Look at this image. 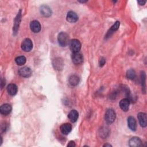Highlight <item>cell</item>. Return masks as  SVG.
<instances>
[{
	"instance_id": "cell-10",
	"label": "cell",
	"mask_w": 147,
	"mask_h": 147,
	"mask_svg": "<svg viewBox=\"0 0 147 147\" xmlns=\"http://www.w3.org/2000/svg\"><path fill=\"white\" fill-rule=\"evenodd\" d=\"M60 130L63 134L67 135L71 132L72 130V126L69 123H65L61 125L60 127Z\"/></svg>"
},
{
	"instance_id": "cell-3",
	"label": "cell",
	"mask_w": 147,
	"mask_h": 147,
	"mask_svg": "<svg viewBox=\"0 0 147 147\" xmlns=\"http://www.w3.org/2000/svg\"><path fill=\"white\" fill-rule=\"evenodd\" d=\"M69 44L70 49L73 53L79 52L80 50L81 43L79 40L77 39H73L69 42Z\"/></svg>"
},
{
	"instance_id": "cell-27",
	"label": "cell",
	"mask_w": 147,
	"mask_h": 147,
	"mask_svg": "<svg viewBox=\"0 0 147 147\" xmlns=\"http://www.w3.org/2000/svg\"><path fill=\"white\" fill-rule=\"evenodd\" d=\"M146 1H138V3L140 5H144L146 3Z\"/></svg>"
},
{
	"instance_id": "cell-17",
	"label": "cell",
	"mask_w": 147,
	"mask_h": 147,
	"mask_svg": "<svg viewBox=\"0 0 147 147\" xmlns=\"http://www.w3.org/2000/svg\"><path fill=\"white\" fill-rule=\"evenodd\" d=\"M79 117V114L78 112L76 110H71L68 115V117L69 119L72 122H75L77 121L78 118Z\"/></svg>"
},
{
	"instance_id": "cell-19",
	"label": "cell",
	"mask_w": 147,
	"mask_h": 147,
	"mask_svg": "<svg viewBox=\"0 0 147 147\" xmlns=\"http://www.w3.org/2000/svg\"><path fill=\"white\" fill-rule=\"evenodd\" d=\"M53 66H54V67L56 69L60 70L63 68V61L61 59L57 58V59H55V60L53 63Z\"/></svg>"
},
{
	"instance_id": "cell-9",
	"label": "cell",
	"mask_w": 147,
	"mask_h": 147,
	"mask_svg": "<svg viewBox=\"0 0 147 147\" xmlns=\"http://www.w3.org/2000/svg\"><path fill=\"white\" fill-rule=\"evenodd\" d=\"M30 28L34 33H38L41 30V25L38 21L34 20L30 22Z\"/></svg>"
},
{
	"instance_id": "cell-5",
	"label": "cell",
	"mask_w": 147,
	"mask_h": 147,
	"mask_svg": "<svg viewBox=\"0 0 147 147\" xmlns=\"http://www.w3.org/2000/svg\"><path fill=\"white\" fill-rule=\"evenodd\" d=\"M18 74L24 78H29L32 74V71L29 67H24L18 70Z\"/></svg>"
},
{
	"instance_id": "cell-12",
	"label": "cell",
	"mask_w": 147,
	"mask_h": 147,
	"mask_svg": "<svg viewBox=\"0 0 147 147\" xmlns=\"http://www.w3.org/2000/svg\"><path fill=\"white\" fill-rule=\"evenodd\" d=\"M11 109V106L10 104L5 103L1 106L0 112L3 115H7L10 113Z\"/></svg>"
},
{
	"instance_id": "cell-15",
	"label": "cell",
	"mask_w": 147,
	"mask_h": 147,
	"mask_svg": "<svg viewBox=\"0 0 147 147\" xmlns=\"http://www.w3.org/2000/svg\"><path fill=\"white\" fill-rule=\"evenodd\" d=\"M40 10L41 14L42 16H44V17H48L51 16L52 14V11H51V9L48 6L43 5V6H41Z\"/></svg>"
},
{
	"instance_id": "cell-1",
	"label": "cell",
	"mask_w": 147,
	"mask_h": 147,
	"mask_svg": "<svg viewBox=\"0 0 147 147\" xmlns=\"http://www.w3.org/2000/svg\"><path fill=\"white\" fill-rule=\"evenodd\" d=\"M57 40L59 45L61 47H66L69 43V36L65 32H60L57 36Z\"/></svg>"
},
{
	"instance_id": "cell-14",
	"label": "cell",
	"mask_w": 147,
	"mask_h": 147,
	"mask_svg": "<svg viewBox=\"0 0 147 147\" xmlns=\"http://www.w3.org/2000/svg\"><path fill=\"white\" fill-rule=\"evenodd\" d=\"M127 124L128 127L130 128V130L133 131H135L137 129V122L135 118L132 117L130 116L127 118Z\"/></svg>"
},
{
	"instance_id": "cell-13",
	"label": "cell",
	"mask_w": 147,
	"mask_h": 147,
	"mask_svg": "<svg viewBox=\"0 0 147 147\" xmlns=\"http://www.w3.org/2000/svg\"><path fill=\"white\" fill-rule=\"evenodd\" d=\"M130 101L127 98H124L121 100L119 102V106L123 111H127L129 108Z\"/></svg>"
},
{
	"instance_id": "cell-18",
	"label": "cell",
	"mask_w": 147,
	"mask_h": 147,
	"mask_svg": "<svg viewBox=\"0 0 147 147\" xmlns=\"http://www.w3.org/2000/svg\"><path fill=\"white\" fill-rule=\"evenodd\" d=\"M21 10L18 12L17 17H16L15 19V22H14V25L13 26V31L14 32V33H17L18 27H19V25H20V22L21 21Z\"/></svg>"
},
{
	"instance_id": "cell-2",
	"label": "cell",
	"mask_w": 147,
	"mask_h": 147,
	"mask_svg": "<svg viewBox=\"0 0 147 147\" xmlns=\"http://www.w3.org/2000/svg\"><path fill=\"white\" fill-rule=\"evenodd\" d=\"M116 114L114 110L112 109H109L106 110L105 115V119L108 124H111L115 119Z\"/></svg>"
},
{
	"instance_id": "cell-24",
	"label": "cell",
	"mask_w": 147,
	"mask_h": 147,
	"mask_svg": "<svg viewBox=\"0 0 147 147\" xmlns=\"http://www.w3.org/2000/svg\"><path fill=\"white\" fill-rule=\"evenodd\" d=\"M106 63V60L103 57H101L99 60V66L100 67H102L103 65H104V64Z\"/></svg>"
},
{
	"instance_id": "cell-21",
	"label": "cell",
	"mask_w": 147,
	"mask_h": 147,
	"mask_svg": "<svg viewBox=\"0 0 147 147\" xmlns=\"http://www.w3.org/2000/svg\"><path fill=\"white\" fill-rule=\"evenodd\" d=\"M15 61H16V63L17 65H22L26 63V57L25 56H18L16 58Z\"/></svg>"
},
{
	"instance_id": "cell-7",
	"label": "cell",
	"mask_w": 147,
	"mask_h": 147,
	"mask_svg": "<svg viewBox=\"0 0 147 147\" xmlns=\"http://www.w3.org/2000/svg\"><path fill=\"white\" fill-rule=\"evenodd\" d=\"M137 118L141 126L143 127H145L147 125V118L146 114L144 113H139L137 115Z\"/></svg>"
},
{
	"instance_id": "cell-23",
	"label": "cell",
	"mask_w": 147,
	"mask_h": 147,
	"mask_svg": "<svg viewBox=\"0 0 147 147\" xmlns=\"http://www.w3.org/2000/svg\"><path fill=\"white\" fill-rule=\"evenodd\" d=\"M126 75L127 78L131 80L134 79L136 77V72L133 69H130L127 71Z\"/></svg>"
},
{
	"instance_id": "cell-26",
	"label": "cell",
	"mask_w": 147,
	"mask_h": 147,
	"mask_svg": "<svg viewBox=\"0 0 147 147\" xmlns=\"http://www.w3.org/2000/svg\"><path fill=\"white\" fill-rule=\"evenodd\" d=\"M1 88H2L3 87V86L5 85V79H1Z\"/></svg>"
},
{
	"instance_id": "cell-16",
	"label": "cell",
	"mask_w": 147,
	"mask_h": 147,
	"mask_svg": "<svg viewBox=\"0 0 147 147\" xmlns=\"http://www.w3.org/2000/svg\"><path fill=\"white\" fill-rule=\"evenodd\" d=\"M7 91L9 95H15L18 91V87L15 84H10L7 87Z\"/></svg>"
},
{
	"instance_id": "cell-11",
	"label": "cell",
	"mask_w": 147,
	"mask_h": 147,
	"mask_svg": "<svg viewBox=\"0 0 147 147\" xmlns=\"http://www.w3.org/2000/svg\"><path fill=\"white\" fill-rule=\"evenodd\" d=\"M66 19L69 22L73 23L76 22L78 20V16L77 14L74 11H70L67 13Z\"/></svg>"
},
{
	"instance_id": "cell-28",
	"label": "cell",
	"mask_w": 147,
	"mask_h": 147,
	"mask_svg": "<svg viewBox=\"0 0 147 147\" xmlns=\"http://www.w3.org/2000/svg\"><path fill=\"white\" fill-rule=\"evenodd\" d=\"M103 146H111V145L110 144H106L103 145Z\"/></svg>"
},
{
	"instance_id": "cell-25",
	"label": "cell",
	"mask_w": 147,
	"mask_h": 147,
	"mask_svg": "<svg viewBox=\"0 0 147 147\" xmlns=\"http://www.w3.org/2000/svg\"><path fill=\"white\" fill-rule=\"evenodd\" d=\"M75 146V142L73 141H69L67 145V146H70V147H74Z\"/></svg>"
},
{
	"instance_id": "cell-6",
	"label": "cell",
	"mask_w": 147,
	"mask_h": 147,
	"mask_svg": "<svg viewBox=\"0 0 147 147\" xmlns=\"http://www.w3.org/2000/svg\"><path fill=\"white\" fill-rule=\"evenodd\" d=\"M72 61V62L76 64L79 65L83 63V57L81 53L77 52V53H73L71 56Z\"/></svg>"
},
{
	"instance_id": "cell-20",
	"label": "cell",
	"mask_w": 147,
	"mask_h": 147,
	"mask_svg": "<svg viewBox=\"0 0 147 147\" xmlns=\"http://www.w3.org/2000/svg\"><path fill=\"white\" fill-rule=\"evenodd\" d=\"M68 81L71 85L75 86L78 84L79 82V78L76 75H72L69 76Z\"/></svg>"
},
{
	"instance_id": "cell-8",
	"label": "cell",
	"mask_w": 147,
	"mask_h": 147,
	"mask_svg": "<svg viewBox=\"0 0 147 147\" xmlns=\"http://www.w3.org/2000/svg\"><path fill=\"white\" fill-rule=\"evenodd\" d=\"M129 145L131 147L141 146L142 145V141L139 137H134L129 141Z\"/></svg>"
},
{
	"instance_id": "cell-22",
	"label": "cell",
	"mask_w": 147,
	"mask_h": 147,
	"mask_svg": "<svg viewBox=\"0 0 147 147\" xmlns=\"http://www.w3.org/2000/svg\"><path fill=\"white\" fill-rule=\"evenodd\" d=\"M119 25H120V22L119 21H116L113 24V25L110 28L109 32H108V33H107V35H109V36H110V33H113L114 32L116 31L118 29Z\"/></svg>"
},
{
	"instance_id": "cell-4",
	"label": "cell",
	"mask_w": 147,
	"mask_h": 147,
	"mask_svg": "<svg viewBox=\"0 0 147 147\" xmlns=\"http://www.w3.org/2000/svg\"><path fill=\"white\" fill-rule=\"evenodd\" d=\"M33 48V43L30 39L25 38L21 43V49L25 52H29Z\"/></svg>"
}]
</instances>
